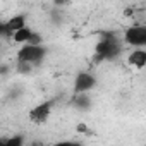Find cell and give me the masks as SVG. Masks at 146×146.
<instances>
[{"label": "cell", "mask_w": 146, "mask_h": 146, "mask_svg": "<svg viewBox=\"0 0 146 146\" xmlns=\"http://www.w3.org/2000/svg\"><path fill=\"white\" fill-rule=\"evenodd\" d=\"M124 41L129 46L143 48L146 45V28L143 24H134L124 33Z\"/></svg>", "instance_id": "obj_3"}, {"label": "cell", "mask_w": 146, "mask_h": 146, "mask_svg": "<svg viewBox=\"0 0 146 146\" xmlns=\"http://www.w3.org/2000/svg\"><path fill=\"white\" fill-rule=\"evenodd\" d=\"M96 84V79L88 74V72H81V74H78L76 81H74V91L76 93H86L90 90H93Z\"/></svg>", "instance_id": "obj_4"}, {"label": "cell", "mask_w": 146, "mask_h": 146, "mask_svg": "<svg viewBox=\"0 0 146 146\" xmlns=\"http://www.w3.org/2000/svg\"><path fill=\"white\" fill-rule=\"evenodd\" d=\"M23 26H26L24 16H14V17H11V19L5 23V28H7V31L11 33V36H12V33H14L16 29H19V28H23Z\"/></svg>", "instance_id": "obj_8"}, {"label": "cell", "mask_w": 146, "mask_h": 146, "mask_svg": "<svg viewBox=\"0 0 146 146\" xmlns=\"http://www.w3.org/2000/svg\"><path fill=\"white\" fill-rule=\"evenodd\" d=\"M122 52V45H120V40L112 35V33H107L100 43L96 45V50H95V62H103V60H113L115 57H119V53Z\"/></svg>", "instance_id": "obj_1"}, {"label": "cell", "mask_w": 146, "mask_h": 146, "mask_svg": "<svg viewBox=\"0 0 146 146\" xmlns=\"http://www.w3.org/2000/svg\"><path fill=\"white\" fill-rule=\"evenodd\" d=\"M52 102H45V103H40V105H36L31 112H29V119L33 120V122H36V124H43L46 119H48V115H50V112H52Z\"/></svg>", "instance_id": "obj_5"}, {"label": "cell", "mask_w": 146, "mask_h": 146, "mask_svg": "<svg viewBox=\"0 0 146 146\" xmlns=\"http://www.w3.org/2000/svg\"><path fill=\"white\" fill-rule=\"evenodd\" d=\"M31 36H33V31L29 29V28H26V26H23V28H19V29H16L14 33H12V40L16 41V43H28L29 40H31Z\"/></svg>", "instance_id": "obj_7"}, {"label": "cell", "mask_w": 146, "mask_h": 146, "mask_svg": "<svg viewBox=\"0 0 146 146\" xmlns=\"http://www.w3.org/2000/svg\"><path fill=\"white\" fill-rule=\"evenodd\" d=\"M127 64L132 65V67H136V69H143L146 65V52L143 48L132 50L129 53V57H127Z\"/></svg>", "instance_id": "obj_6"}, {"label": "cell", "mask_w": 146, "mask_h": 146, "mask_svg": "<svg viewBox=\"0 0 146 146\" xmlns=\"http://www.w3.org/2000/svg\"><path fill=\"white\" fill-rule=\"evenodd\" d=\"M46 55V48L38 45H31V43H24L19 50H17V62H28L31 65L40 64Z\"/></svg>", "instance_id": "obj_2"}, {"label": "cell", "mask_w": 146, "mask_h": 146, "mask_svg": "<svg viewBox=\"0 0 146 146\" xmlns=\"http://www.w3.org/2000/svg\"><path fill=\"white\" fill-rule=\"evenodd\" d=\"M69 0H55V5H65Z\"/></svg>", "instance_id": "obj_9"}]
</instances>
